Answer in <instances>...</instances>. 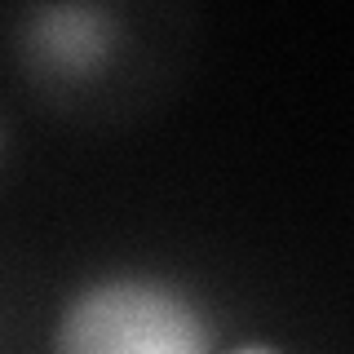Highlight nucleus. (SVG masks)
Instances as JSON below:
<instances>
[{
  "instance_id": "nucleus-1",
  "label": "nucleus",
  "mask_w": 354,
  "mask_h": 354,
  "mask_svg": "<svg viewBox=\"0 0 354 354\" xmlns=\"http://www.w3.org/2000/svg\"><path fill=\"white\" fill-rule=\"evenodd\" d=\"M53 354H213V328L169 283L102 279L62 315Z\"/></svg>"
},
{
  "instance_id": "nucleus-2",
  "label": "nucleus",
  "mask_w": 354,
  "mask_h": 354,
  "mask_svg": "<svg viewBox=\"0 0 354 354\" xmlns=\"http://www.w3.org/2000/svg\"><path fill=\"white\" fill-rule=\"evenodd\" d=\"M22 44L36 66L84 80L111 62L120 44V18L106 5H40L27 18Z\"/></svg>"
},
{
  "instance_id": "nucleus-3",
  "label": "nucleus",
  "mask_w": 354,
  "mask_h": 354,
  "mask_svg": "<svg viewBox=\"0 0 354 354\" xmlns=\"http://www.w3.org/2000/svg\"><path fill=\"white\" fill-rule=\"evenodd\" d=\"M230 354H283V350H274V346H239V350H230Z\"/></svg>"
}]
</instances>
